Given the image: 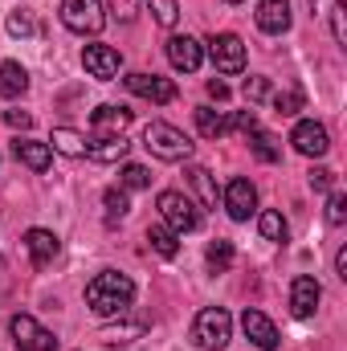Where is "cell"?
I'll return each instance as SVG.
<instances>
[{"label":"cell","instance_id":"9c48e42d","mask_svg":"<svg viewBox=\"0 0 347 351\" xmlns=\"http://www.w3.org/2000/svg\"><path fill=\"white\" fill-rule=\"evenodd\" d=\"M82 66H86L90 78L110 82V78L123 70V53H119L115 45H86V49H82Z\"/></svg>","mask_w":347,"mask_h":351},{"label":"cell","instance_id":"ac0fdd59","mask_svg":"<svg viewBox=\"0 0 347 351\" xmlns=\"http://www.w3.org/2000/svg\"><path fill=\"white\" fill-rule=\"evenodd\" d=\"M12 156L25 168H33V172H45L53 164V147L49 143H37V139H12Z\"/></svg>","mask_w":347,"mask_h":351},{"label":"cell","instance_id":"d6986e66","mask_svg":"<svg viewBox=\"0 0 347 351\" xmlns=\"http://www.w3.org/2000/svg\"><path fill=\"white\" fill-rule=\"evenodd\" d=\"M127 152H131V143H127L123 135H106V139L86 143V156H90V160H98V164H119Z\"/></svg>","mask_w":347,"mask_h":351},{"label":"cell","instance_id":"83f0119b","mask_svg":"<svg viewBox=\"0 0 347 351\" xmlns=\"http://www.w3.org/2000/svg\"><path fill=\"white\" fill-rule=\"evenodd\" d=\"M102 200H106V221H110V225H115V221H123V217H127V208H131L123 188H106V196H102Z\"/></svg>","mask_w":347,"mask_h":351},{"label":"cell","instance_id":"7c38bea8","mask_svg":"<svg viewBox=\"0 0 347 351\" xmlns=\"http://www.w3.org/2000/svg\"><path fill=\"white\" fill-rule=\"evenodd\" d=\"M200 58H204V49H200V41H196V37H188V33L168 37V62H172L176 70L196 74V70H200Z\"/></svg>","mask_w":347,"mask_h":351},{"label":"cell","instance_id":"f35d334b","mask_svg":"<svg viewBox=\"0 0 347 351\" xmlns=\"http://www.w3.org/2000/svg\"><path fill=\"white\" fill-rule=\"evenodd\" d=\"M208 98H217V102H225V98H229V86H225L221 78H213V82H208Z\"/></svg>","mask_w":347,"mask_h":351},{"label":"cell","instance_id":"4dcf8cb0","mask_svg":"<svg viewBox=\"0 0 347 351\" xmlns=\"http://www.w3.org/2000/svg\"><path fill=\"white\" fill-rule=\"evenodd\" d=\"M119 180H123L127 188H147V184H152V176H147L143 164H127V168L119 172Z\"/></svg>","mask_w":347,"mask_h":351},{"label":"cell","instance_id":"484cf974","mask_svg":"<svg viewBox=\"0 0 347 351\" xmlns=\"http://www.w3.org/2000/svg\"><path fill=\"white\" fill-rule=\"evenodd\" d=\"M229 265H233V241L217 237V241L208 245V269H213V274H225Z\"/></svg>","mask_w":347,"mask_h":351},{"label":"cell","instance_id":"d4e9b609","mask_svg":"<svg viewBox=\"0 0 347 351\" xmlns=\"http://www.w3.org/2000/svg\"><path fill=\"white\" fill-rule=\"evenodd\" d=\"M147 241H152V250H156L160 258H176V254H180V241H176V233L168 225H152V229H147Z\"/></svg>","mask_w":347,"mask_h":351},{"label":"cell","instance_id":"603a6c76","mask_svg":"<svg viewBox=\"0 0 347 351\" xmlns=\"http://www.w3.org/2000/svg\"><path fill=\"white\" fill-rule=\"evenodd\" d=\"M250 147H254V156H258L261 164H278V160H282L278 139H274L270 131H261V127H254V131H250Z\"/></svg>","mask_w":347,"mask_h":351},{"label":"cell","instance_id":"2e32d148","mask_svg":"<svg viewBox=\"0 0 347 351\" xmlns=\"http://www.w3.org/2000/svg\"><path fill=\"white\" fill-rule=\"evenodd\" d=\"M258 29L270 37H282L290 29V0H261L258 4Z\"/></svg>","mask_w":347,"mask_h":351},{"label":"cell","instance_id":"60d3db41","mask_svg":"<svg viewBox=\"0 0 347 351\" xmlns=\"http://www.w3.org/2000/svg\"><path fill=\"white\" fill-rule=\"evenodd\" d=\"M229 4H241V0H229Z\"/></svg>","mask_w":347,"mask_h":351},{"label":"cell","instance_id":"52a82bcc","mask_svg":"<svg viewBox=\"0 0 347 351\" xmlns=\"http://www.w3.org/2000/svg\"><path fill=\"white\" fill-rule=\"evenodd\" d=\"M8 331H12V339H16L21 351H58V335L45 331L33 315H16V319L8 323Z\"/></svg>","mask_w":347,"mask_h":351},{"label":"cell","instance_id":"d6a6232c","mask_svg":"<svg viewBox=\"0 0 347 351\" xmlns=\"http://www.w3.org/2000/svg\"><path fill=\"white\" fill-rule=\"evenodd\" d=\"M274 106H278V114H294V110L302 106V94H298V90H286V94L274 98Z\"/></svg>","mask_w":347,"mask_h":351},{"label":"cell","instance_id":"7402d4cb","mask_svg":"<svg viewBox=\"0 0 347 351\" xmlns=\"http://www.w3.org/2000/svg\"><path fill=\"white\" fill-rule=\"evenodd\" d=\"M188 184L196 188V196H200V204H204V208H217L221 192H217V180H213L208 168H188Z\"/></svg>","mask_w":347,"mask_h":351},{"label":"cell","instance_id":"ba28073f","mask_svg":"<svg viewBox=\"0 0 347 351\" xmlns=\"http://www.w3.org/2000/svg\"><path fill=\"white\" fill-rule=\"evenodd\" d=\"M290 143H294V152H302V156H311V160H319V156L331 152V135H327V127L315 123V119H302V123L294 127Z\"/></svg>","mask_w":347,"mask_h":351},{"label":"cell","instance_id":"cb8c5ba5","mask_svg":"<svg viewBox=\"0 0 347 351\" xmlns=\"http://www.w3.org/2000/svg\"><path fill=\"white\" fill-rule=\"evenodd\" d=\"M49 143H53V152H62V156H86V139H82L78 131H70V127H58V131L49 135Z\"/></svg>","mask_w":347,"mask_h":351},{"label":"cell","instance_id":"4fadbf2b","mask_svg":"<svg viewBox=\"0 0 347 351\" xmlns=\"http://www.w3.org/2000/svg\"><path fill=\"white\" fill-rule=\"evenodd\" d=\"M123 82H127V90H131V94L152 98V102H172V98H176V82L160 78V74H127Z\"/></svg>","mask_w":347,"mask_h":351},{"label":"cell","instance_id":"836d02e7","mask_svg":"<svg viewBox=\"0 0 347 351\" xmlns=\"http://www.w3.org/2000/svg\"><path fill=\"white\" fill-rule=\"evenodd\" d=\"M106 4H110V12L119 21H135L139 16V0H106Z\"/></svg>","mask_w":347,"mask_h":351},{"label":"cell","instance_id":"d590c367","mask_svg":"<svg viewBox=\"0 0 347 351\" xmlns=\"http://www.w3.org/2000/svg\"><path fill=\"white\" fill-rule=\"evenodd\" d=\"M344 12H347V4L339 0V4L331 8V29H335V41H339V45L347 41V21H344Z\"/></svg>","mask_w":347,"mask_h":351},{"label":"cell","instance_id":"4316f807","mask_svg":"<svg viewBox=\"0 0 347 351\" xmlns=\"http://www.w3.org/2000/svg\"><path fill=\"white\" fill-rule=\"evenodd\" d=\"M258 229H261V237L265 241H286V221H282V213H261V221H258Z\"/></svg>","mask_w":347,"mask_h":351},{"label":"cell","instance_id":"3957f363","mask_svg":"<svg viewBox=\"0 0 347 351\" xmlns=\"http://www.w3.org/2000/svg\"><path fill=\"white\" fill-rule=\"evenodd\" d=\"M192 339L208 351H221L233 339V319H229V311H225V306H204V311L196 315V323H192Z\"/></svg>","mask_w":347,"mask_h":351},{"label":"cell","instance_id":"8fae6325","mask_svg":"<svg viewBox=\"0 0 347 351\" xmlns=\"http://www.w3.org/2000/svg\"><path fill=\"white\" fill-rule=\"evenodd\" d=\"M319 298H323V286L311 274H298L294 286H290V311H294V319H311L319 311Z\"/></svg>","mask_w":347,"mask_h":351},{"label":"cell","instance_id":"1f68e13d","mask_svg":"<svg viewBox=\"0 0 347 351\" xmlns=\"http://www.w3.org/2000/svg\"><path fill=\"white\" fill-rule=\"evenodd\" d=\"M327 221H331V225H344L347 221V196L344 192H335V196L327 200Z\"/></svg>","mask_w":347,"mask_h":351},{"label":"cell","instance_id":"30bf717a","mask_svg":"<svg viewBox=\"0 0 347 351\" xmlns=\"http://www.w3.org/2000/svg\"><path fill=\"white\" fill-rule=\"evenodd\" d=\"M225 208H229L233 221H250L254 208H258V188H254L246 176L229 180V188H225Z\"/></svg>","mask_w":347,"mask_h":351},{"label":"cell","instance_id":"8d00e7d4","mask_svg":"<svg viewBox=\"0 0 347 351\" xmlns=\"http://www.w3.org/2000/svg\"><path fill=\"white\" fill-rule=\"evenodd\" d=\"M270 94V78H246V98L250 102H261Z\"/></svg>","mask_w":347,"mask_h":351},{"label":"cell","instance_id":"6da1fadb","mask_svg":"<svg viewBox=\"0 0 347 351\" xmlns=\"http://www.w3.org/2000/svg\"><path fill=\"white\" fill-rule=\"evenodd\" d=\"M135 302V282L119 269H102L98 278H90L86 286V306L98 315V319H110V315H123L131 311Z\"/></svg>","mask_w":347,"mask_h":351},{"label":"cell","instance_id":"f1b7e54d","mask_svg":"<svg viewBox=\"0 0 347 351\" xmlns=\"http://www.w3.org/2000/svg\"><path fill=\"white\" fill-rule=\"evenodd\" d=\"M33 29H37V25H33V12H29V8H16V12L8 16V33H12V37H33Z\"/></svg>","mask_w":347,"mask_h":351},{"label":"cell","instance_id":"277c9868","mask_svg":"<svg viewBox=\"0 0 347 351\" xmlns=\"http://www.w3.org/2000/svg\"><path fill=\"white\" fill-rule=\"evenodd\" d=\"M208 58L221 74H241L246 70V41L237 33H213L208 37Z\"/></svg>","mask_w":347,"mask_h":351},{"label":"cell","instance_id":"74e56055","mask_svg":"<svg viewBox=\"0 0 347 351\" xmlns=\"http://www.w3.org/2000/svg\"><path fill=\"white\" fill-rule=\"evenodd\" d=\"M4 123H8V127L29 131V127H33V114H29V110H4Z\"/></svg>","mask_w":347,"mask_h":351},{"label":"cell","instance_id":"5bb4252c","mask_svg":"<svg viewBox=\"0 0 347 351\" xmlns=\"http://www.w3.org/2000/svg\"><path fill=\"white\" fill-rule=\"evenodd\" d=\"M131 127V110L127 106H98L90 114V131L94 139H106V135H123Z\"/></svg>","mask_w":347,"mask_h":351},{"label":"cell","instance_id":"e575fe53","mask_svg":"<svg viewBox=\"0 0 347 351\" xmlns=\"http://www.w3.org/2000/svg\"><path fill=\"white\" fill-rule=\"evenodd\" d=\"M311 188H315V192H331V188H335V172H331V168H315V172H311Z\"/></svg>","mask_w":347,"mask_h":351},{"label":"cell","instance_id":"ffe728a7","mask_svg":"<svg viewBox=\"0 0 347 351\" xmlns=\"http://www.w3.org/2000/svg\"><path fill=\"white\" fill-rule=\"evenodd\" d=\"M29 90V74L21 62H4L0 66V98H21Z\"/></svg>","mask_w":347,"mask_h":351},{"label":"cell","instance_id":"e0dca14e","mask_svg":"<svg viewBox=\"0 0 347 351\" xmlns=\"http://www.w3.org/2000/svg\"><path fill=\"white\" fill-rule=\"evenodd\" d=\"M25 250H29L33 265H49L62 254V241H58L49 229H29V233H25Z\"/></svg>","mask_w":347,"mask_h":351},{"label":"cell","instance_id":"f546056e","mask_svg":"<svg viewBox=\"0 0 347 351\" xmlns=\"http://www.w3.org/2000/svg\"><path fill=\"white\" fill-rule=\"evenodd\" d=\"M152 4V12H156V21L164 25V29H172L176 21H180V8H176V0H147Z\"/></svg>","mask_w":347,"mask_h":351},{"label":"cell","instance_id":"ab89813d","mask_svg":"<svg viewBox=\"0 0 347 351\" xmlns=\"http://www.w3.org/2000/svg\"><path fill=\"white\" fill-rule=\"evenodd\" d=\"M335 274H339V278H347V250H339V254H335Z\"/></svg>","mask_w":347,"mask_h":351},{"label":"cell","instance_id":"8992f818","mask_svg":"<svg viewBox=\"0 0 347 351\" xmlns=\"http://www.w3.org/2000/svg\"><path fill=\"white\" fill-rule=\"evenodd\" d=\"M62 21L74 33H102L106 12H102L98 0H62Z\"/></svg>","mask_w":347,"mask_h":351},{"label":"cell","instance_id":"9a60e30c","mask_svg":"<svg viewBox=\"0 0 347 351\" xmlns=\"http://www.w3.org/2000/svg\"><path fill=\"white\" fill-rule=\"evenodd\" d=\"M241 327H246V335H250V343L254 348H261V351H274L282 339H278V327L261 315V311H250L246 306V315H241Z\"/></svg>","mask_w":347,"mask_h":351},{"label":"cell","instance_id":"5b68a950","mask_svg":"<svg viewBox=\"0 0 347 351\" xmlns=\"http://www.w3.org/2000/svg\"><path fill=\"white\" fill-rule=\"evenodd\" d=\"M160 217H164V225L172 229L176 237L180 233H192L196 225H200V213L192 208V200L188 196H180V192H160Z\"/></svg>","mask_w":347,"mask_h":351},{"label":"cell","instance_id":"44dd1931","mask_svg":"<svg viewBox=\"0 0 347 351\" xmlns=\"http://www.w3.org/2000/svg\"><path fill=\"white\" fill-rule=\"evenodd\" d=\"M192 119H196V127H200L204 139H221V135L229 131V119H225L221 110H213V106H196Z\"/></svg>","mask_w":347,"mask_h":351},{"label":"cell","instance_id":"7a4b0ae2","mask_svg":"<svg viewBox=\"0 0 347 351\" xmlns=\"http://www.w3.org/2000/svg\"><path fill=\"white\" fill-rule=\"evenodd\" d=\"M143 147H147L156 160H164V164H180V160L192 156V139H188L184 131H176L172 123H147Z\"/></svg>","mask_w":347,"mask_h":351}]
</instances>
